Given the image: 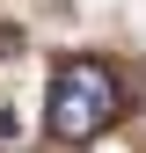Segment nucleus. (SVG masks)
I'll list each match as a JSON object with an SVG mask.
<instances>
[{
  "mask_svg": "<svg viewBox=\"0 0 146 153\" xmlns=\"http://www.w3.org/2000/svg\"><path fill=\"white\" fill-rule=\"evenodd\" d=\"M117 109H124V88H117V73L102 59H66L51 73V139L88 146V139H102L117 124Z\"/></svg>",
  "mask_w": 146,
  "mask_h": 153,
  "instance_id": "obj_1",
  "label": "nucleus"
}]
</instances>
